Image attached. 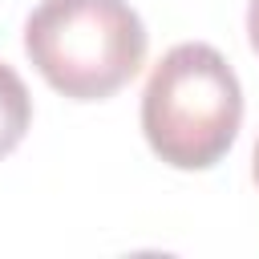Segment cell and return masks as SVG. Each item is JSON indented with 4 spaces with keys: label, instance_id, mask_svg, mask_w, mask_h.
<instances>
[{
    "label": "cell",
    "instance_id": "277c9868",
    "mask_svg": "<svg viewBox=\"0 0 259 259\" xmlns=\"http://www.w3.org/2000/svg\"><path fill=\"white\" fill-rule=\"evenodd\" d=\"M247 40H251V49H255V57H259V0L247 4Z\"/></svg>",
    "mask_w": 259,
    "mask_h": 259
},
{
    "label": "cell",
    "instance_id": "3957f363",
    "mask_svg": "<svg viewBox=\"0 0 259 259\" xmlns=\"http://www.w3.org/2000/svg\"><path fill=\"white\" fill-rule=\"evenodd\" d=\"M28 121H32V97L20 81V73L0 61V158H8L24 142Z\"/></svg>",
    "mask_w": 259,
    "mask_h": 259
},
{
    "label": "cell",
    "instance_id": "7a4b0ae2",
    "mask_svg": "<svg viewBox=\"0 0 259 259\" xmlns=\"http://www.w3.org/2000/svg\"><path fill=\"white\" fill-rule=\"evenodd\" d=\"M146 24L125 0H40L24 20L36 73L73 101H105L146 61Z\"/></svg>",
    "mask_w": 259,
    "mask_h": 259
},
{
    "label": "cell",
    "instance_id": "6da1fadb",
    "mask_svg": "<svg viewBox=\"0 0 259 259\" xmlns=\"http://www.w3.org/2000/svg\"><path fill=\"white\" fill-rule=\"evenodd\" d=\"M243 85L227 57L202 40L174 45L142 93V134L174 170H210L239 138Z\"/></svg>",
    "mask_w": 259,
    "mask_h": 259
},
{
    "label": "cell",
    "instance_id": "5b68a950",
    "mask_svg": "<svg viewBox=\"0 0 259 259\" xmlns=\"http://www.w3.org/2000/svg\"><path fill=\"white\" fill-rule=\"evenodd\" d=\"M251 174H255V182H259V142H255V158H251Z\"/></svg>",
    "mask_w": 259,
    "mask_h": 259
}]
</instances>
